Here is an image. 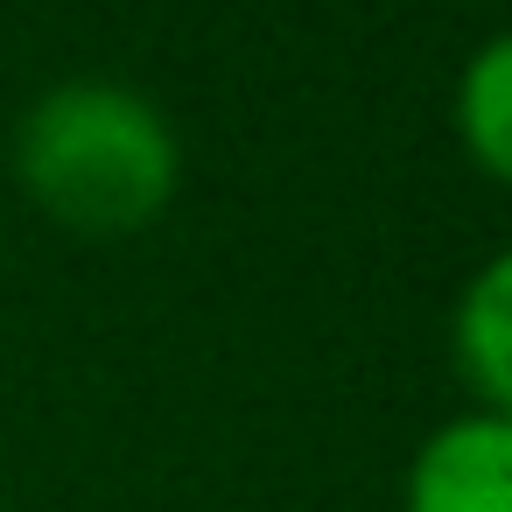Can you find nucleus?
<instances>
[{
  "mask_svg": "<svg viewBox=\"0 0 512 512\" xmlns=\"http://www.w3.org/2000/svg\"><path fill=\"white\" fill-rule=\"evenodd\" d=\"M22 197L78 239H134L183 190V134L127 78H57L15 120Z\"/></svg>",
  "mask_w": 512,
  "mask_h": 512,
  "instance_id": "obj_1",
  "label": "nucleus"
},
{
  "mask_svg": "<svg viewBox=\"0 0 512 512\" xmlns=\"http://www.w3.org/2000/svg\"><path fill=\"white\" fill-rule=\"evenodd\" d=\"M400 512H512V414L435 421L400 470Z\"/></svg>",
  "mask_w": 512,
  "mask_h": 512,
  "instance_id": "obj_2",
  "label": "nucleus"
},
{
  "mask_svg": "<svg viewBox=\"0 0 512 512\" xmlns=\"http://www.w3.org/2000/svg\"><path fill=\"white\" fill-rule=\"evenodd\" d=\"M449 365L470 386V407L512 414V239L463 274L449 309Z\"/></svg>",
  "mask_w": 512,
  "mask_h": 512,
  "instance_id": "obj_3",
  "label": "nucleus"
},
{
  "mask_svg": "<svg viewBox=\"0 0 512 512\" xmlns=\"http://www.w3.org/2000/svg\"><path fill=\"white\" fill-rule=\"evenodd\" d=\"M449 134L484 183L512 190V29L484 36L463 57L449 85Z\"/></svg>",
  "mask_w": 512,
  "mask_h": 512,
  "instance_id": "obj_4",
  "label": "nucleus"
}]
</instances>
